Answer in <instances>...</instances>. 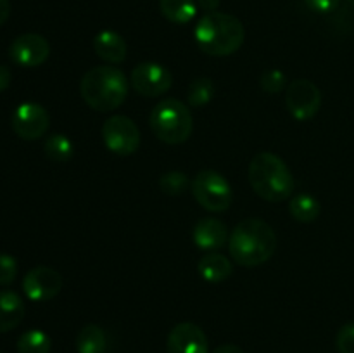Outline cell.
Listing matches in <instances>:
<instances>
[{
    "label": "cell",
    "mask_w": 354,
    "mask_h": 353,
    "mask_svg": "<svg viewBox=\"0 0 354 353\" xmlns=\"http://www.w3.org/2000/svg\"><path fill=\"white\" fill-rule=\"evenodd\" d=\"M228 249L235 263L242 266H258L268 262L277 249L275 230L259 218H245L235 225Z\"/></svg>",
    "instance_id": "obj_1"
},
{
    "label": "cell",
    "mask_w": 354,
    "mask_h": 353,
    "mask_svg": "<svg viewBox=\"0 0 354 353\" xmlns=\"http://www.w3.org/2000/svg\"><path fill=\"white\" fill-rule=\"evenodd\" d=\"M196 44L203 52L214 57L232 55L242 47L245 40L244 24L235 16L227 12L204 14L194 30Z\"/></svg>",
    "instance_id": "obj_2"
},
{
    "label": "cell",
    "mask_w": 354,
    "mask_h": 353,
    "mask_svg": "<svg viewBox=\"0 0 354 353\" xmlns=\"http://www.w3.org/2000/svg\"><path fill=\"white\" fill-rule=\"evenodd\" d=\"M83 100L99 113L118 109L128 96V80L116 66H97L83 75L80 83Z\"/></svg>",
    "instance_id": "obj_3"
},
{
    "label": "cell",
    "mask_w": 354,
    "mask_h": 353,
    "mask_svg": "<svg viewBox=\"0 0 354 353\" xmlns=\"http://www.w3.org/2000/svg\"><path fill=\"white\" fill-rule=\"evenodd\" d=\"M252 190L270 203H282L294 192V176L282 158L268 151L258 152L249 165Z\"/></svg>",
    "instance_id": "obj_4"
},
{
    "label": "cell",
    "mask_w": 354,
    "mask_h": 353,
    "mask_svg": "<svg viewBox=\"0 0 354 353\" xmlns=\"http://www.w3.org/2000/svg\"><path fill=\"white\" fill-rule=\"evenodd\" d=\"M149 123L152 134L169 145L185 142L194 130L190 107L178 99H165L156 104L149 116Z\"/></svg>",
    "instance_id": "obj_5"
},
{
    "label": "cell",
    "mask_w": 354,
    "mask_h": 353,
    "mask_svg": "<svg viewBox=\"0 0 354 353\" xmlns=\"http://www.w3.org/2000/svg\"><path fill=\"white\" fill-rule=\"evenodd\" d=\"M192 196L204 210L213 213L227 211L234 199L230 182L214 170H203L194 176Z\"/></svg>",
    "instance_id": "obj_6"
},
{
    "label": "cell",
    "mask_w": 354,
    "mask_h": 353,
    "mask_svg": "<svg viewBox=\"0 0 354 353\" xmlns=\"http://www.w3.org/2000/svg\"><path fill=\"white\" fill-rule=\"evenodd\" d=\"M102 141L114 154L130 156L140 145V130L131 118L114 114L104 121Z\"/></svg>",
    "instance_id": "obj_7"
},
{
    "label": "cell",
    "mask_w": 354,
    "mask_h": 353,
    "mask_svg": "<svg viewBox=\"0 0 354 353\" xmlns=\"http://www.w3.org/2000/svg\"><path fill=\"white\" fill-rule=\"evenodd\" d=\"M10 127L14 134L23 141H38L47 134L50 127V116L41 104L23 102L14 109L10 116Z\"/></svg>",
    "instance_id": "obj_8"
},
{
    "label": "cell",
    "mask_w": 354,
    "mask_h": 353,
    "mask_svg": "<svg viewBox=\"0 0 354 353\" xmlns=\"http://www.w3.org/2000/svg\"><path fill=\"white\" fill-rule=\"evenodd\" d=\"M286 104L296 120H311L322 106L320 89L311 80L297 78L289 83L286 92Z\"/></svg>",
    "instance_id": "obj_9"
},
{
    "label": "cell",
    "mask_w": 354,
    "mask_h": 353,
    "mask_svg": "<svg viewBox=\"0 0 354 353\" xmlns=\"http://www.w3.org/2000/svg\"><path fill=\"white\" fill-rule=\"evenodd\" d=\"M130 83L140 96L158 97L171 89L173 76L169 69L159 62H140L131 71Z\"/></svg>",
    "instance_id": "obj_10"
},
{
    "label": "cell",
    "mask_w": 354,
    "mask_h": 353,
    "mask_svg": "<svg viewBox=\"0 0 354 353\" xmlns=\"http://www.w3.org/2000/svg\"><path fill=\"white\" fill-rule=\"evenodd\" d=\"M50 55V45L41 35L24 33L12 40L9 47V57L21 68H37Z\"/></svg>",
    "instance_id": "obj_11"
},
{
    "label": "cell",
    "mask_w": 354,
    "mask_h": 353,
    "mask_svg": "<svg viewBox=\"0 0 354 353\" xmlns=\"http://www.w3.org/2000/svg\"><path fill=\"white\" fill-rule=\"evenodd\" d=\"M62 289V277L50 266H35L24 275L23 291L28 300L48 301L57 296Z\"/></svg>",
    "instance_id": "obj_12"
},
{
    "label": "cell",
    "mask_w": 354,
    "mask_h": 353,
    "mask_svg": "<svg viewBox=\"0 0 354 353\" xmlns=\"http://www.w3.org/2000/svg\"><path fill=\"white\" fill-rule=\"evenodd\" d=\"M168 353H209L206 332L192 322H180L166 339Z\"/></svg>",
    "instance_id": "obj_13"
},
{
    "label": "cell",
    "mask_w": 354,
    "mask_h": 353,
    "mask_svg": "<svg viewBox=\"0 0 354 353\" xmlns=\"http://www.w3.org/2000/svg\"><path fill=\"white\" fill-rule=\"evenodd\" d=\"M192 239L196 246L204 251H216L227 244L228 228L218 218H203L196 224L192 230Z\"/></svg>",
    "instance_id": "obj_14"
},
{
    "label": "cell",
    "mask_w": 354,
    "mask_h": 353,
    "mask_svg": "<svg viewBox=\"0 0 354 353\" xmlns=\"http://www.w3.org/2000/svg\"><path fill=\"white\" fill-rule=\"evenodd\" d=\"M93 48L102 61L111 64H120L127 57V42L113 30L99 31L93 38Z\"/></svg>",
    "instance_id": "obj_15"
},
{
    "label": "cell",
    "mask_w": 354,
    "mask_h": 353,
    "mask_svg": "<svg viewBox=\"0 0 354 353\" xmlns=\"http://www.w3.org/2000/svg\"><path fill=\"white\" fill-rule=\"evenodd\" d=\"M23 300L17 293L9 289L0 291V334L16 329L24 318Z\"/></svg>",
    "instance_id": "obj_16"
},
{
    "label": "cell",
    "mask_w": 354,
    "mask_h": 353,
    "mask_svg": "<svg viewBox=\"0 0 354 353\" xmlns=\"http://www.w3.org/2000/svg\"><path fill=\"white\" fill-rule=\"evenodd\" d=\"M197 270H199L201 277L207 282H223L234 272V266H232V262L221 253L211 251L209 255L203 256L199 260V265H197Z\"/></svg>",
    "instance_id": "obj_17"
},
{
    "label": "cell",
    "mask_w": 354,
    "mask_h": 353,
    "mask_svg": "<svg viewBox=\"0 0 354 353\" xmlns=\"http://www.w3.org/2000/svg\"><path fill=\"white\" fill-rule=\"evenodd\" d=\"M78 353H106L107 336L100 325L86 324L76 336Z\"/></svg>",
    "instance_id": "obj_18"
},
{
    "label": "cell",
    "mask_w": 354,
    "mask_h": 353,
    "mask_svg": "<svg viewBox=\"0 0 354 353\" xmlns=\"http://www.w3.org/2000/svg\"><path fill=\"white\" fill-rule=\"evenodd\" d=\"M159 10L175 24H187L196 17L197 6L194 0H159Z\"/></svg>",
    "instance_id": "obj_19"
},
{
    "label": "cell",
    "mask_w": 354,
    "mask_h": 353,
    "mask_svg": "<svg viewBox=\"0 0 354 353\" xmlns=\"http://www.w3.org/2000/svg\"><path fill=\"white\" fill-rule=\"evenodd\" d=\"M289 211L296 221L311 224L320 217V203L308 192L296 194L289 203Z\"/></svg>",
    "instance_id": "obj_20"
},
{
    "label": "cell",
    "mask_w": 354,
    "mask_h": 353,
    "mask_svg": "<svg viewBox=\"0 0 354 353\" xmlns=\"http://www.w3.org/2000/svg\"><path fill=\"white\" fill-rule=\"evenodd\" d=\"M17 353H50L52 339L40 329H30L17 339Z\"/></svg>",
    "instance_id": "obj_21"
},
{
    "label": "cell",
    "mask_w": 354,
    "mask_h": 353,
    "mask_svg": "<svg viewBox=\"0 0 354 353\" xmlns=\"http://www.w3.org/2000/svg\"><path fill=\"white\" fill-rule=\"evenodd\" d=\"M44 151L52 161L66 163L73 158L75 147H73V142L64 134H52L45 141Z\"/></svg>",
    "instance_id": "obj_22"
},
{
    "label": "cell",
    "mask_w": 354,
    "mask_h": 353,
    "mask_svg": "<svg viewBox=\"0 0 354 353\" xmlns=\"http://www.w3.org/2000/svg\"><path fill=\"white\" fill-rule=\"evenodd\" d=\"M214 96V83L211 78H196L189 85L187 99L192 107H203L213 99Z\"/></svg>",
    "instance_id": "obj_23"
},
{
    "label": "cell",
    "mask_w": 354,
    "mask_h": 353,
    "mask_svg": "<svg viewBox=\"0 0 354 353\" xmlns=\"http://www.w3.org/2000/svg\"><path fill=\"white\" fill-rule=\"evenodd\" d=\"M189 185L190 180L183 172H168L159 179V187L168 196H180Z\"/></svg>",
    "instance_id": "obj_24"
},
{
    "label": "cell",
    "mask_w": 354,
    "mask_h": 353,
    "mask_svg": "<svg viewBox=\"0 0 354 353\" xmlns=\"http://www.w3.org/2000/svg\"><path fill=\"white\" fill-rule=\"evenodd\" d=\"M259 85L266 93H279L286 89L287 78L280 69H268L259 78Z\"/></svg>",
    "instance_id": "obj_25"
},
{
    "label": "cell",
    "mask_w": 354,
    "mask_h": 353,
    "mask_svg": "<svg viewBox=\"0 0 354 353\" xmlns=\"http://www.w3.org/2000/svg\"><path fill=\"white\" fill-rule=\"evenodd\" d=\"M17 275V262L14 256L0 253V286H10Z\"/></svg>",
    "instance_id": "obj_26"
},
{
    "label": "cell",
    "mask_w": 354,
    "mask_h": 353,
    "mask_svg": "<svg viewBox=\"0 0 354 353\" xmlns=\"http://www.w3.org/2000/svg\"><path fill=\"white\" fill-rule=\"evenodd\" d=\"M335 346L339 353H354V322L344 324L339 329Z\"/></svg>",
    "instance_id": "obj_27"
},
{
    "label": "cell",
    "mask_w": 354,
    "mask_h": 353,
    "mask_svg": "<svg viewBox=\"0 0 354 353\" xmlns=\"http://www.w3.org/2000/svg\"><path fill=\"white\" fill-rule=\"evenodd\" d=\"M308 7L315 12H320V14H328L332 10H335L341 3V0H306Z\"/></svg>",
    "instance_id": "obj_28"
},
{
    "label": "cell",
    "mask_w": 354,
    "mask_h": 353,
    "mask_svg": "<svg viewBox=\"0 0 354 353\" xmlns=\"http://www.w3.org/2000/svg\"><path fill=\"white\" fill-rule=\"evenodd\" d=\"M10 80H12V73H10V69L7 68V66L0 64V92L9 89Z\"/></svg>",
    "instance_id": "obj_29"
},
{
    "label": "cell",
    "mask_w": 354,
    "mask_h": 353,
    "mask_svg": "<svg viewBox=\"0 0 354 353\" xmlns=\"http://www.w3.org/2000/svg\"><path fill=\"white\" fill-rule=\"evenodd\" d=\"M10 16V2L9 0H0V26L9 19Z\"/></svg>",
    "instance_id": "obj_30"
},
{
    "label": "cell",
    "mask_w": 354,
    "mask_h": 353,
    "mask_svg": "<svg viewBox=\"0 0 354 353\" xmlns=\"http://www.w3.org/2000/svg\"><path fill=\"white\" fill-rule=\"evenodd\" d=\"M220 2L221 0H197V3H199L204 10H207V12H214V10L220 7Z\"/></svg>",
    "instance_id": "obj_31"
},
{
    "label": "cell",
    "mask_w": 354,
    "mask_h": 353,
    "mask_svg": "<svg viewBox=\"0 0 354 353\" xmlns=\"http://www.w3.org/2000/svg\"><path fill=\"white\" fill-rule=\"evenodd\" d=\"M213 353H245V352L237 345H221L218 346Z\"/></svg>",
    "instance_id": "obj_32"
},
{
    "label": "cell",
    "mask_w": 354,
    "mask_h": 353,
    "mask_svg": "<svg viewBox=\"0 0 354 353\" xmlns=\"http://www.w3.org/2000/svg\"><path fill=\"white\" fill-rule=\"evenodd\" d=\"M348 2H349V3H353V6H354V0H348Z\"/></svg>",
    "instance_id": "obj_33"
},
{
    "label": "cell",
    "mask_w": 354,
    "mask_h": 353,
    "mask_svg": "<svg viewBox=\"0 0 354 353\" xmlns=\"http://www.w3.org/2000/svg\"><path fill=\"white\" fill-rule=\"evenodd\" d=\"M0 353H2V352H0Z\"/></svg>",
    "instance_id": "obj_34"
}]
</instances>
